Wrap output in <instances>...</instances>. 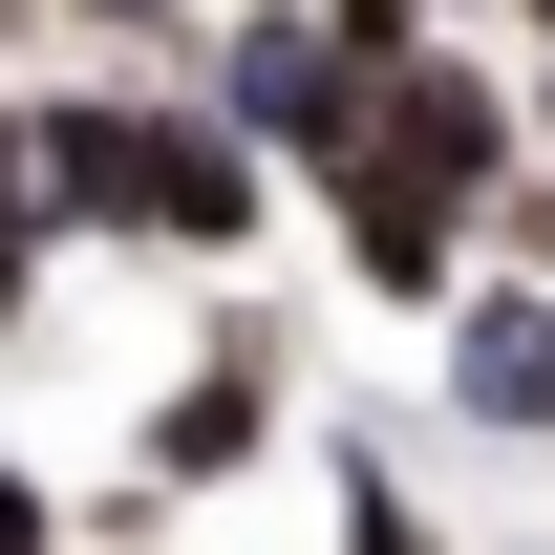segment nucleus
Segmentation results:
<instances>
[{"label":"nucleus","instance_id":"6","mask_svg":"<svg viewBox=\"0 0 555 555\" xmlns=\"http://www.w3.org/2000/svg\"><path fill=\"white\" fill-rule=\"evenodd\" d=\"M470 22H513V43H534V65H555V0H470Z\"/></svg>","mask_w":555,"mask_h":555},{"label":"nucleus","instance_id":"3","mask_svg":"<svg viewBox=\"0 0 555 555\" xmlns=\"http://www.w3.org/2000/svg\"><path fill=\"white\" fill-rule=\"evenodd\" d=\"M427 427L491 470H555V278L534 257H470L427 299Z\"/></svg>","mask_w":555,"mask_h":555},{"label":"nucleus","instance_id":"1","mask_svg":"<svg viewBox=\"0 0 555 555\" xmlns=\"http://www.w3.org/2000/svg\"><path fill=\"white\" fill-rule=\"evenodd\" d=\"M0 129H22V193H43V235L65 257H129V278H257L278 235H299V193H278L257 150L193 107V65H43L0 86Z\"/></svg>","mask_w":555,"mask_h":555},{"label":"nucleus","instance_id":"4","mask_svg":"<svg viewBox=\"0 0 555 555\" xmlns=\"http://www.w3.org/2000/svg\"><path fill=\"white\" fill-rule=\"evenodd\" d=\"M321 534H343V555H470L449 491H427V449L363 427V406H321Z\"/></svg>","mask_w":555,"mask_h":555},{"label":"nucleus","instance_id":"5","mask_svg":"<svg viewBox=\"0 0 555 555\" xmlns=\"http://www.w3.org/2000/svg\"><path fill=\"white\" fill-rule=\"evenodd\" d=\"M86 513H65V470H43V449H22V427H0V555H65Z\"/></svg>","mask_w":555,"mask_h":555},{"label":"nucleus","instance_id":"2","mask_svg":"<svg viewBox=\"0 0 555 555\" xmlns=\"http://www.w3.org/2000/svg\"><path fill=\"white\" fill-rule=\"evenodd\" d=\"M299 427V299H257V278H193V363L129 406V491L171 513V491H235Z\"/></svg>","mask_w":555,"mask_h":555},{"label":"nucleus","instance_id":"7","mask_svg":"<svg viewBox=\"0 0 555 555\" xmlns=\"http://www.w3.org/2000/svg\"><path fill=\"white\" fill-rule=\"evenodd\" d=\"M491 555H555V534H491Z\"/></svg>","mask_w":555,"mask_h":555}]
</instances>
